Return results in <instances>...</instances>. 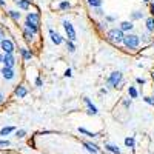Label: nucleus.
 <instances>
[{"instance_id": "1", "label": "nucleus", "mask_w": 154, "mask_h": 154, "mask_svg": "<svg viewBox=\"0 0 154 154\" xmlns=\"http://www.w3.org/2000/svg\"><path fill=\"white\" fill-rule=\"evenodd\" d=\"M122 42H123V45H125L128 49H134V48H137L139 43H140L139 35H136V34H125Z\"/></svg>"}, {"instance_id": "2", "label": "nucleus", "mask_w": 154, "mask_h": 154, "mask_svg": "<svg viewBox=\"0 0 154 154\" xmlns=\"http://www.w3.org/2000/svg\"><path fill=\"white\" fill-rule=\"evenodd\" d=\"M123 32L120 31V29H117V28H114V29H109L108 31V34H106V37H108V40L109 42H112V43H122V40H123Z\"/></svg>"}, {"instance_id": "3", "label": "nucleus", "mask_w": 154, "mask_h": 154, "mask_svg": "<svg viewBox=\"0 0 154 154\" xmlns=\"http://www.w3.org/2000/svg\"><path fill=\"white\" fill-rule=\"evenodd\" d=\"M120 82H122V72L120 71H114V72L109 74L108 80H106V85L111 86V88H117L120 85Z\"/></svg>"}, {"instance_id": "4", "label": "nucleus", "mask_w": 154, "mask_h": 154, "mask_svg": "<svg viewBox=\"0 0 154 154\" xmlns=\"http://www.w3.org/2000/svg\"><path fill=\"white\" fill-rule=\"evenodd\" d=\"M0 46H2V49L5 51V54H12V53H14V43H12L9 38H3V40H0Z\"/></svg>"}, {"instance_id": "5", "label": "nucleus", "mask_w": 154, "mask_h": 154, "mask_svg": "<svg viewBox=\"0 0 154 154\" xmlns=\"http://www.w3.org/2000/svg\"><path fill=\"white\" fill-rule=\"evenodd\" d=\"M63 28H65V31H66V35L69 38V42L75 40V29H74V26L68 20H63Z\"/></svg>"}, {"instance_id": "6", "label": "nucleus", "mask_w": 154, "mask_h": 154, "mask_svg": "<svg viewBox=\"0 0 154 154\" xmlns=\"http://www.w3.org/2000/svg\"><path fill=\"white\" fill-rule=\"evenodd\" d=\"M2 63L5 65V68H12V66H14V63H16V59H14L12 54H5Z\"/></svg>"}, {"instance_id": "7", "label": "nucleus", "mask_w": 154, "mask_h": 154, "mask_svg": "<svg viewBox=\"0 0 154 154\" xmlns=\"http://www.w3.org/2000/svg\"><path fill=\"white\" fill-rule=\"evenodd\" d=\"M0 72H2V75H3V79H6V80H12V79H14V71H12V68H2V71H0Z\"/></svg>"}, {"instance_id": "8", "label": "nucleus", "mask_w": 154, "mask_h": 154, "mask_svg": "<svg viewBox=\"0 0 154 154\" xmlns=\"http://www.w3.org/2000/svg\"><path fill=\"white\" fill-rule=\"evenodd\" d=\"M49 35H51V40H53V43H56V45L63 43V37H62V35H59L57 32H54L53 29H49Z\"/></svg>"}, {"instance_id": "9", "label": "nucleus", "mask_w": 154, "mask_h": 154, "mask_svg": "<svg viewBox=\"0 0 154 154\" xmlns=\"http://www.w3.org/2000/svg\"><path fill=\"white\" fill-rule=\"evenodd\" d=\"M85 103H86V106H88V112H89V114L96 116V114L99 112V111H97V108H96V106L91 103V100H89L88 97H85Z\"/></svg>"}, {"instance_id": "10", "label": "nucleus", "mask_w": 154, "mask_h": 154, "mask_svg": "<svg viewBox=\"0 0 154 154\" xmlns=\"http://www.w3.org/2000/svg\"><path fill=\"white\" fill-rule=\"evenodd\" d=\"M26 22H29L32 25H38V14H35V12H29V14L26 16Z\"/></svg>"}, {"instance_id": "11", "label": "nucleus", "mask_w": 154, "mask_h": 154, "mask_svg": "<svg viewBox=\"0 0 154 154\" xmlns=\"http://www.w3.org/2000/svg\"><path fill=\"white\" fill-rule=\"evenodd\" d=\"M28 94V91H26V88H25V86H22V85H19L17 88H16V96L17 97H25V96H26Z\"/></svg>"}, {"instance_id": "12", "label": "nucleus", "mask_w": 154, "mask_h": 154, "mask_svg": "<svg viewBox=\"0 0 154 154\" xmlns=\"http://www.w3.org/2000/svg\"><path fill=\"white\" fill-rule=\"evenodd\" d=\"M133 28H134V25H133L131 22H122V23H120V28H119V29H120V31L123 32V31H131Z\"/></svg>"}, {"instance_id": "13", "label": "nucleus", "mask_w": 154, "mask_h": 154, "mask_svg": "<svg viewBox=\"0 0 154 154\" xmlns=\"http://www.w3.org/2000/svg\"><path fill=\"white\" fill-rule=\"evenodd\" d=\"M14 2L20 9H28L29 8V0H14Z\"/></svg>"}, {"instance_id": "14", "label": "nucleus", "mask_w": 154, "mask_h": 154, "mask_svg": "<svg viewBox=\"0 0 154 154\" xmlns=\"http://www.w3.org/2000/svg\"><path fill=\"white\" fill-rule=\"evenodd\" d=\"M20 53H22V57H23L25 60H29V59L32 57V53H31L29 49H26V48H22Z\"/></svg>"}, {"instance_id": "15", "label": "nucleus", "mask_w": 154, "mask_h": 154, "mask_svg": "<svg viewBox=\"0 0 154 154\" xmlns=\"http://www.w3.org/2000/svg\"><path fill=\"white\" fill-rule=\"evenodd\" d=\"M105 148H106L109 152H112V154H120V149H119V146H116V145L106 143V145H105Z\"/></svg>"}, {"instance_id": "16", "label": "nucleus", "mask_w": 154, "mask_h": 154, "mask_svg": "<svg viewBox=\"0 0 154 154\" xmlns=\"http://www.w3.org/2000/svg\"><path fill=\"white\" fill-rule=\"evenodd\" d=\"M14 131V126H5V128H2L0 130V136H8L9 133H12Z\"/></svg>"}, {"instance_id": "17", "label": "nucleus", "mask_w": 154, "mask_h": 154, "mask_svg": "<svg viewBox=\"0 0 154 154\" xmlns=\"http://www.w3.org/2000/svg\"><path fill=\"white\" fill-rule=\"evenodd\" d=\"M146 29L151 31V32H154V19L152 17L146 19Z\"/></svg>"}, {"instance_id": "18", "label": "nucleus", "mask_w": 154, "mask_h": 154, "mask_svg": "<svg viewBox=\"0 0 154 154\" xmlns=\"http://www.w3.org/2000/svg\"><path fill=\"white\" fill-rule=\"evenodd\" d=\"M85 146H86V149L89 151V152H93V154H96L99 149H97V146L96 145H93V143H83Z\"/></svg>"}, {"instance_id": "19", "label": "nucleus", "mask_w": 154, "mask_h": 154, "mask_svg": "<svg viewBox=\"0 0 154 154\" xmlns=\"http://www.w3.org/2000/svg\"><path fill=\"white\" fill-rule=\"evenodd\" d=\"M88 5L93 8H99L102 5V0H88Z\"/></svg>"}, {"instance_id": "20", "label": "nucleus", "mask_w": 154, "mask_h": 154, "mask_svg": "<svg viewBox=\"0 0 154 154\" xmlns=\"http://www.w3.org/2000/svg\"><path fill=\"white\" fill-rule=\"evenodd\" d=\"M125 145H126L128 148H134V139H133V137H126V139H125Z\"/></svg>"}, {"instance_id": "21", "label": "nucleus", "mask_w": 154, "mask_h": 154, "mask_svg": "<svg viewBox=\"0 0 154 154\" xmlns=\"http://www.w3.org/2000/svg\"><path fill=\"white\" fill-rule=\"evenodd\" d=\"M8 14H9L12 19H14V20H19V19L22 17V14H20V12H17V11H9Z\"/></svg>"}, {"instance_id": "22", "label": "nucleus", "mask_w": 154, "mask_h": 154, "mask_svg": "<svg viewBox=\"0 0 154 154\" xmlns=\"http://www.w3.org/2000/svg\"><path fill=\"white\" fill-rule=\"evenodd\" d=\"M128 93H130V96H131L133 99H136V97L139 96V93H137V89H136L134 86H130V89H128Z\"/></svg>"}, {"instance_id": "23", "label": "nucleus", "mask_w": 154, "mask_h": 154, "mask_svg": "<svg viewBox=\"0 0 154 154\" xmlns=\"http://www.w3.org/2000/svg\"><path fill=\"white\" fill-rule=\"evenodd\" d=\"M79 131H80L82 134H86V136H89V137H97V134H96V133H89L88 130H85V128H79Z\"/></svg>"}, {"instance_id": "24", "label": "nucleus", "mask_w": 154, "mask_h": 154, "mask_svg": "<svg viewBox=\"0 0 154 154\" xmlns=\"http://www.w3.org/2000/svg\"><path fill=\"white\" fill-rule=\"evenodd\" d=\"M23 35H25V38H26L28 42H31V40H32V37H34V34H31V32H29V31H26V29L23 31Z\"/></svg>"}, {"instance_id": "25", "label": "nucleus", "mask_w": 154, "mask_h": 154, "mask_svg": "<svg viewBox=\"0 0 154 154\" xmlns=\"http://www.w3.org/2000/svg\"><path fill=\"white\" fill-rule=\"evenodd\" d=\"M25 136H26V131H25V130H19V131L16 133V137H17V139H23Z\"/></svg>"}, {"instance_id": "26", "label": "nucleus", "mask_w": 154, "mask_h": 154, "mask_svg": "<svg viewBox=\"0 0 154 154\" xmlns=\"http://www.w3.org/2000/svg\"><path fill=\"white\" fill-rule=\"evenodd\" d=\"M71 5H69V2H62L60 5H59V8L60 9H66V8H69Z\"/></svg>"}, {"instance_id": "27", "label": "nucleus", "mask_w": 154, "mask_h": 154, "mask_svg": "<svg viewBox=\"0 0 154 154\" xmlns=\"http://www.w3.org/2000/svg\"><path fill=\"white\" fill-rule=\"evenodd\" d=\"M66 46H68V49L71 51V53H74V51H75V46H74L72 42H66Z\"/></svg>"}, {"instance_id": "28", "label": "nucleus", "mask_w": 154, "mask_h": 154, "mask_svg": "<svg viewBox=\"0 0 154 154\" xmlns=\"http://www.w3.org/2000/svg\"><path fill=\"white\" fill-rule=\"evenodd\" d=\"M9 140H0V146H9Z\"/></svg>"}, {"instance_id": "29", "label": "nucleus", "mask_w": 154, "mask_h": 154, "mask_svg": "<svg viewBox=\"0 0 154 154\" xmlns=\"http://www.w3.org/2000/svg\"><path fill=\"white\" fill-rule=\"evenodd\" d=\"M145 102H146V103H149V105H154V100L151 97H145Z\"/></svg>"}, {"instance_id": "30", "label": "nucleus", "mask_w": 154, "mask_h": 154, "mask_svg": "<svg viewBox=\"0 0 154 154\" xmlns=\"http://www.w3.org/2000/svg\"><path fill=\"white\" fill-rule=\"evenodd\" d=\"M133 19H142V14H140V12H134V14H133Z\"/></svg>"}, {"instance_id": "31", "label": "nucleus", "mask_w": 154, "mask_h": 154, "mask_svg": "<svg viewBox=\"0 0 154 154\" xmlns=\"http://www.w3.org/2000/svg\"><path fill=\"white\" fill-rule=\"evenodd\" d=\"M35 85L37 86H42V79H40V77H37V79H35Z\"/></svg>"}, {"instance_id": "32", "label": "nucleus", "mask_w": 154, "mask_h": 154, "mask_svg": "<svg viewBox=\"0 0 154 154\" xmlns=\"http://www.w3.org/2000/svg\"><path fill=\"white\" fill-rule=\"evenodd\" d=\"M3 100H5V94H3L2 91H0V105L3 103Z\"/></svg>"}, {"instance_id": "33", "label": "nucleus", "mask_w": 154, "mask_h": 154, "mask_svg": "<svg viewBox=\"0 0 154 154\" xmlns=\"http://www.w3.org/2000/svg\"><path fill=\"white\" fill-rule=\"evenodd\" d=\"M136 82H137V83H140V85H143V83H145V80H143V79H140V77H137Z\"/></svg>"}, {"instance_id": "34", "label": "nucleus", "mask_w": 154, "mask_h": 154, "mask_svg": "<svg viewBox=\"0 0 154 154\" xmlns=\"http://www.w3.org/2000/svg\"><path fill=\"white\" fill-rule=\"evenodd\" d=\"M65 77H71V69H69V68L65 71Z\"/></svg>"}, {"instance_id": "35", "label": "nucleus", "mask_w": 154, "mask_h": 154, "mask_svg": "<svg viewBox=\"0 0 154 154\" xmlns=\"http://www.w3.org/2000/svg\"><path fill=\"white\" fill-rule=\"evenodd\" d=\"M96 14H99V16H102V14H103V12H102L99 8H96Z\"/></svg>"}, {"instance_id": "36", "label": "nucleus", "mask_w": 154, "mask_h": 154, "mask_svg": "<svg viewBox=\"0 0 154 154\" xmlns=\"http://www.w3.org/2000/svg\"><path fill=\"white\" fill-rule=\"evenodd\" d=\"M5 3H6L5 0H0V6H5Z\"/></svg>"}, {"instance_id": "37", "label": "nucleus", "mask_w": 154, "mask_h": 154, "mask_svg": "<svg viewBox=\"0 0 154 154\" xmlns=\"http://www.w3.org/2000/svg\"><path fill=\"white\" fill-rule=\"evenodd\" d=\"M151 12H152V14H154V3L151 5Z\"/></svg>"}, {"instance_id": "38", "label": "nucleus", "mask_w": 154, "mask_h": 154, "mask_svg": "<svg viewBox=\"0 0 154 154\" xmlns=\"http://www.w3.org/2000/svg\"><path fill=\"white\" fill-rule=\"evenodd\" d=\"M3 62V54H0V63Z\"/></svg>"}, {"instance_id": "39", "label": "nucleus", "mask_w": 154, "mask_h": 154, "mask_svg": "<svg viewBox=\"0 0 154 154\" xmlns=\"http://www.w3.org/2000/svg\"><path fill=\"white\" fill-rule=\"evenodd\" d=\"M143 2H149V0H143Z\"/></svg>"}, {"instance_id": "40", "label": "nucleus", "mask_w": 154, "mask_h": 154, "mask_svg": "<svg viewBox=\"0 0 154 154\" xmlns=\"http://www.w3.org/2000/svg\"><path fill=\"white\" fill-rule=\"evenodd\" d=\"M152 79H154V74H152Z\"/></svg>"}]
</instances>
